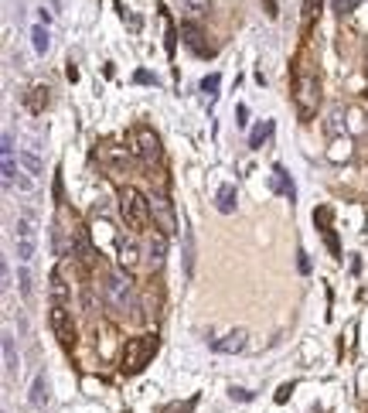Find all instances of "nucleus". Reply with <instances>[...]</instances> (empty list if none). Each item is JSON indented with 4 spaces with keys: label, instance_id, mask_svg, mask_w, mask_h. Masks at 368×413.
Returning <instances> with one entry per match:
<instances>
[{
    "label": "nucleus",
    "instance_id": "nucleus-22",
    "mask_svg": "<svg viewBox=\"0 0 368 413\" xmlns=\"http://www.w3.org/2000/svg\"><path fill=\"white\" fill-rule=\"evenodd\" d=\"M273 188L283 192V195L293 202V181H287V171H283V168H273Z\"/></svg>",
    "mask_w": 368,
    "mask_h": 413
},
{
    "label": "nucleus",
    "instance_id": "nucleus-17",
    "mask_svg": "<svg viewBox=\"0 0 368 413\" xmlns=\"http://www.w3.org/2000/svg\"><path fill=\"white\" fill-rule=\"evenodd\" d=\"M14 250H18L20 267H31V260L38 253V239H14Z\"/></svg>",
    "mask_w": 368,
    "mask_h": 413
},
{
    "label": "nucleus",
    "instance_id": "nucleus-4",
    "mask_svg": "<svg viewBox=\"0 0 368 413\" xmlns=\"http://www.w3.org/2000/svg\"><path fill=\"white\" fill-rule=\"evenodd\" d=\"M157 352V335H136V338H130L126 342V349H123V373L133 376L140 373L147 362H150V355Z\"/></svg>",
    "mask_w": 368,
    "mask_h": 413
},
{
    "label": "nucleus",
    "instance_id": "nucleus-8",
    "mask_svg": "<svg viewBox=\"0 0 368 413\" xmlns=\"http://www.w3.org/2000/svg\"><path fill=\"white\" fill-rule=\"evenodd\" d=\"M136 154H140L143 161L160 158V140H157V134L150 130V127H140V130H136Z\"/></svg>",
    "mask_w": 368,
    "mask_h": 413
},
{
    "label": "nucleus",
    "instance_id": "nucleus-10",
    "mask_svg": "<svg viewBox=\"0 0 368 413\" xmlns=\"http://www.w3.org/2000/svg\"><path fill=\"white\" fill-rule=\"evenodd\" d=\"M48 379H44V373L35 376V383H31V393H28V403H31V410L35 413H44V407H48Z\"/></svg>",
    "mask_w": 368,
    "mask_h": 413
},
{
    "label": "nucleus",
    "instance_id": "nucleus-19",
    "mask_svg": "<svg viewBox=\"0 0 368 413\" xmlns=\"http://www.w3.org/2000/svg\"><path fill=\"white\" fill-rule=\"evenodd\" d=\"M31 45H35V52H38V55H48V48H52L48 24H35V28H31Z\"/></svg>",
    "mask_w": 368,
    "mask_h": 413
},
{
    "label": "nucleus",
    "instance_id": "nucleus-11",
    "mask_svg": "<svg viewBox=\"0 0 368 413\" xmlns=\"http://www.w3.org/2000/svg\"><path fill=\"white\" fill-rule=\"evenodd\" d=\"M117 250H119V263H123V270H133L136 263H140V246H136L133 236H119Z\"/></svg>",
    "mask_w": 368,
    "mask_h": 413
},
{
    "label": "nucleus",
    "instance_id": "nucleus-14",
    "mask_svg": "<svg viewBox=\"0 0 368 413\" xmlns=\"http://www.w3.org/2000/svg\"><path fill=\"white\" fill-rule=\"evenodd\" d=\"M147 256L154 260V267H160V263H164V256H167V236H164L160 229H154V233H150V243H147Z\"/></svg>",
    "mask_w": 368,
    "mask_h": 413
},
{
    "label": "nucleus",
    "instance_id": "nucleus-1",
    "mask_svg": "<svg viewBox=\"0 0 368 413\" xmlns=\"http://www.w3.org/2000/svg\"><path fill=\"white\" fill-rule=\"evenodd\" d=\"M102 297H106V304L117 315H130L133 311L136 294H133V280L126 277V270H106V277H102Z\"/></svg>",
    "mask_w": 368,
    "mask_h": 413
},
{
    "label": "nucleus",
    "instance_id": "nucleus-15",
    "mask_svg": "<svg viewBox=\"0 0 368 413\" xmlns=\"http://www.w3.org/2000/svg\"><path fill=\"white\" fill-rule=\"evenodd\" d=\"M48 291H52V304H65V301H69V284H65L61 270H52V277H48Z\"/></svg>",
    "mask_w": 368,
    "mask_h": 413
},
{
    "label": "nucleus",
    "instance_id": "nucleus-24",
    "mask_svg": "<svg viewBox=\"0 0 368 413\" xmlns=\"http://www.w3.org/2000/svg\"><path fill=\"white\" fill-rule=\"evenodd\" d=\"M218 72H212V76H205V79H201V93H205V96H208V103H212L215 96H218Z\"/></svg>",
    "mask_w": 368,
    "mask_h": 413
},
{
    "label": "nucleus",
    "instance_id": "nucleus-2",
    "mask_svg": "<svg viewBox=\"0 0 368 413\" xmlns=\"http://www.w3.org/2000/svg\"><path fill=\"white\" fill-rule=\"evenodd\" d=\"M119 212H123V222L133 229V233H143L150 229V198L136 188H123L119 192Z\"/></svg>",
    "mask_w": 368,
    "mask_h": 413
},
{
    "label": "nucleus",
    "instance_id": "nucleus-20",
    "mask_svg": "<svg viewBox=\"0 0 368 413\" xmlns=\"http://www.w3.org/2000/svg\"><path fill=\"white\" fill-rule=\"evenodd\" d=\"M273 137V123H256L252 127V134H249V147L252 151H259V147H266Z\"/></svg>",
    "mask_w": 368,
    "mask_h": 413
},
{
    "label": "nucleus",
    "instance_id": "nucleus-9",
    "mask_svg": "<svg viewBox=\"0 0 368 413\" xmlns=\"http://www.w3.org/2000/svg\"><path fill=\"white\" fill-rule=\"evenodd\" d=\"M181 41L191 48L194 55H212V45L205 41V35H201L198 24H181Z\"/></svg>",
    "mask_w": 368,
    "mask_h": 413
},
{
    "label": "nucleus",
    "instance_id": "nucleus-27",
    "mask_svg": "<svg viewBox=\"0 0 368 413\" xmlns=\"http://www.w3.org/2000/svg\"><path fill=\"white\" fill-rule=\"evenodd\" d=\"M191 253H194V243H191V233L184 236V263H188V274H191Z\"/></svg>",
    "mask_w": 368,
    "mask_h": 413
},
{
    "label": "nucleus",
    "instance_id": "nucleus-25",
    "mask_svg": "<svg viewBox=\"0 0 368 413\" xmlns=\"http://www.w3.org/2000/svg\"><path fill=\"white\" fill-rule=\"evenodd\" d=\"M208 4H212V0H181V7H184L188 14H205Z\"/></svg>",
    "mask_w": 368,
    "mask_h": 413
},
{
    "label": "nucleus",
    "instance_id": "nucleus-30",
    "mask_svg": "<svg viewBox=\"0 0 368 413\" xmlns=\"http://www.w3.org/2000/svg\"><path fill=\"white\" fill-rule=\"evenodd\" d=\"M232 400H242V403H246V400H249V393H246V390H232Z\"/></svg>",
    "mask_w": 368,
    "mask_h": 413
},
{
    "label": "nucleus",
    "instance_id": "nucleus-18",
    "mask_svg": "<svg viewBox=\"0 0 368 413\" xmlns=\"http://www.w3.org/2000/svg\"><path fill=\"white\" fill-rule=\"evenodd\" d=\"M235 185H222V188H218V202H215V205H218V212H222V216H232L235 212Z\"/></svg>",
    "mask_w": 368,
    "mask_h": 413
},
{
    "label": "nucleus",
    "instance_id": "nucleus-16",
    "mask_svg": "<svg viewBox=\"0 0 368 413\" xmlns=\"http://www.w3.org/2000/svg\"><path fill=\"white\" fill-rule=\"evenodd\" d=\"M20 164H24V171H28V175H31V178H41V171H44V164H41V158H38V147H35V144L20 151Z\"/></svg>",
    "mask_w": 368,
    "mask_h": 413
},
{
    "label": "nucleus",
    "instance_id": "nucleus-28",
    "mask_svg": "<svg viewBox=\"0 0 368 413\" xmlns=\"http://www.w3.org/2000/svg\"><path fill=\"white\" fill-rule=\"evenodd\" d=\"M331 134H338V130H341V110H334V113H331Z\"/></svg>",
    "mask_w": 368,
    "mask_h": 413
},
{
    "label": "nucleus",
    "instance_id": "nucleus-21",
    "mask_svg": "<svg viewBox=\"0 0 368 413\" xmlns=\"http://www.w3.org/2000/svg\"><path fill=\"white\" fill-rule=\"evenodd\" d=\"M28 106H31V113H41L44 106H48V86H31V99H28Z\"/></svg>",
    "mask_w": 368,
    "mask_h": 413
},
{
    "label": "nucleus",
    "instance_id": "nucleus-13",
    "mask_svg": "<svg viewBox=\"0 0 368 413\" xmlns=\"http://www.w3.org/2000/svg\"><path fill=\"white\" fill-rule=\"evenodd\" d=\"M14 239H38L35 212H20V216L14 219Z\"/></svg>",
    "mask_w": 368,
    "mask_h": 413
},
{
    "label": "nucleus",
    "instance_id": "nucleus-3",
    "mask_svg": "<svg viewBox=\"0 0 368 413\" xmlns=\"http://www.w3.org/2000/svg\"><path fill=\"white\" fill-rule=\"evenodd\" d=\"M317 103H321V86H317V76L300 72V76H297V82H293V106H297V117H300V120H314V113H317Z\"/></svg>",
    "mask_w": 368,
    "mask_h": 413
},
{
    "label": "nucleus",
    "instance_id": "nucleus-5",
    "mask_svg": "<svg viewBox=\"0 0 368 413\" xmlns=\"http://www.w3.org/2000/svg\"><path fill=\"white\" fill-rule=\"evenodd\" d=\"M48 325H52L55 338H59L65 349H72V345H76V325H72V315H69V308H65V304H52V311H48Z\"/></svg>",
    "mask_w": 368,
    "mask_h": 413
},
{
    "label": "nucleus",
    "instance_id": "nucleus-6",
    "mask_svg": "<svg viewBox=\"0 0 368 413\" xmlns=\"http://www.w3.org/2000/svg\"><path fill=\"white\" fill-rule=\"evenodd\" d=\"M150 216H154V226L164 233V236H174L177 229V219H174V209H171V198L167 195H150Z\"/></svg>",
    "mask_w": 368,
    "mask_h": 413
},
{
    "label": "nucleus",
    "instance_id": "nucleus-26",
    "mask_svg": "<svg viewBox=\"0 0 368 413\" xmlns=\"http://www.w3.org/2000/svg\"><path fill=\"white\" fill-rule=\"evenodd\" d=\"M317 11H321V0H304V24L317 18Z\"/></svg>",
    "mask_w": 368,
    "mask_h": 413
},
{
    "label": "nucleus",
    "instance_id": "nucleus-7",
    "mask_svg": "<svg viewBox=\"0 0 368 413\" xmlns=\"http://www.w3.org/2000/svg\"><path fill=\"white\" fill-rule=\"evenodd\" d=\"M246 345H249V332H246V328H232V332H225L222 338L212 342V349L222 355H239Z\"/></svg>",
    "mask_w": 368,
    "mask_h": 413
},
{
    "label": "nucleus",
    "instance_id": "nucleus-23",
    "mask_svg": "<svg viewBox=\"0 0 368 413\" xmlns=\"http://www.w3.org/2000/svg\"><path fill=\"white\" fill-rule=\"evenodd\" d=\"M18 287H20V297L31 301V291H35V287H31V270H28V267H20L18 270Z\"/></svg>",
    "mask_w": 368,
    "mask_h": 413
},
{
    "label": "nucleus",
    "instance_id": "nucleus-29",
    "mask_svg": "<svg viewBox=\"0 0 368 413\" xmlns=\"http://www.w3.org/2000/svg\"><path fill=\"white\" fill-rule=\"evenodd\" d=\"M246 117H249V110H246V106H239V110H235V123H239V127H246Z\"/></svg>",
    "mask_w": 368,
    "mask_h": 413
},
{
    "label": "nucleus",
    "instance_id": "nucleus-12",
    "mask_svg": "<svg viewBox=\"0 0 368 413\" xmlns=\"http://www.w3.org/2000/svg\"><path fill=\"white\" fill-rule=\"evenodd\" d=\"M0 345H4V373L14 376V373H18V366H20V362H18V345H14V335L4 332Z\"/></svg>",
    "mask_w": 368,
    "mask_h": 413
}]
</instances>
